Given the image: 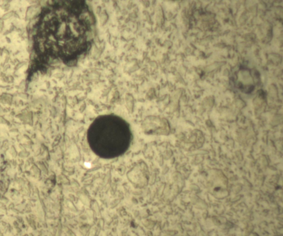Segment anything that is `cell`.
Instances as JSON below:
<instances>
[{
	"label": "cell",
	"mask_w": 283,
	"mask_h": 236,
	"mask_svg": "<svg viewBox=\"0 0 283 236\" xmlns=\"http://www.w3.org/2000/svg\"><path fill=\"white\" fill-rule=\"evenodd\" d=\"M11 16H12V13H11H11H8V14H5V15L4 16V17H3V18H5V19H7V18H9V17H10Z\"/></svg>",
	"instance_id": "cell-2"
},
{
	"label": "cell",
	"mask_w": 283,
	"mask_h": 236,
	"mask_svg": "<svg viewBox=\"0 0 283 236\" xmlns=\"http://www.w3.org/2000/svg\"><path fill=\"white\" fill-rule=\"evenodd\" d=\"M51 19L54 56L74 64L91 48L95 18L85 1H63Z\"/></svg>",
	"instance_id": "cell-1"
}]
</instances>
